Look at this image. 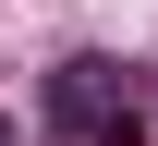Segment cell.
Listing matches in <instances>:
<instances>
[{
	"label": "cell",
	"mask_w": 158,
	"mask_h": 146,
	"mask_svg": "<svg viewBox=\"0 0 158 146\" xmlns=\"http://www.w3.org/2000/svg\"><path fill=\"white\" fill-rule=\"evenodd\" d=\"M49 134H73V146H146V85H134V61H110V49L49 61Z\"/></svg>",
	"instance_id": "1"
},
{
	"label": "cell",
	"mask_w": 158,
	"mask_h": 146,
	"mask_svg": "<svg viewBox=\"0 0 158 146\" xmlns=\"http://www.w3.org/2000/svg\"><path fill=\"white\" fill-rule=\"evenodd\" d=\"M0 146H24V134H12V122H0Z\"/></svg>",
	"instance_id": "2"
}]
</instances>
